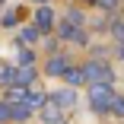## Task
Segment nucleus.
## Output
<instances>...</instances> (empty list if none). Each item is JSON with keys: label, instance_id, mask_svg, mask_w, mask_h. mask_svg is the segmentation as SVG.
I'll list each match as a JSON object with an SVG mask.
<instances>
[{"label": "nucleus", "instance_id": "nucleus-1", "mask_svg": "<svg viewBox=\"0 0 124 124\" xmlns=\"http://www.w3.org/2000/svg\"><path fill=\"white\" fill-rule=\"evenodd\" d=\"M83 77L92 80L95 86H108V83H111V67L102 64V61H89V64L83 67Z\"/></svg>", "mask_w": 124, "mask_h": 124}, {"label": "nucleus", "instance_id": "nucleus-2", "mask_svg": "<svg viewBox=\"0 0 124 124\" xmlns=\"http://www.w3.org/2000/svg\"><path fill=\"white\" fill-rule=\"evenodd\" d=\"M89 99H92V105H95L99 111H105V108H111V105H115V99H118V95H111V89H108V86H92Z\"/></svg>", "mask_w": 124, "mask_h": 124}, {"label": "nucleus", "instance_id": "nucleus-3", "mask_svg": "<svg viewBox=\"0 0 124 124\" xmlns=\"http://www.w3.org/2000/svg\"><path fill=\"white\" fill-rule=\"evenodd\" d=\"M57 35H61V38H73V41H80V45L86 41V32H83L80 26H73L70 19H67V22H61V26H57Z\"/></svg>", "mask_w": 124, "mask_h": 124}, {"label": "nucleus", "instance_id": "nucleus-4", "mask_svg": "<svg viewBox=\"0 0 124 124\" xmlns=\"http://www.w3.org/2000/svg\"><path fill=\"white\" fill-rule=\"evenodd\" d=\"M45 70H48V77H61V73H67L70 67H67V61H64V57H51Z\"/></svg>", "mask_w": 124, "mask_h": 124}, {"label": "nucleus", "instance_id": "nucleus-5", "mask_svg": "<svg viewBox=\"0 0 124 124\" xmlns=\"http://www.w3.org/2000/svg\"><path fill=\"white\" fill-rule=\"evenodd\" d=\"M51 22H54V13L48 10V7H41V10L35 13V26H38V29H51Z\"/></svg>", "mask_w": 124, "mask_h": 124}, {"label": "nucleus", "instance_id": "nucleus-6", "mask_svg": "<svg viewBox=\"0 0 124 124\" xmlns=\"http://www.w3.org/2000/svg\"><path fill=\"white\" fill-rule=\"evenodd\" d=\"M45 121H48V124H61V121H64V115H61V108H57L54 102L45 105Z\"/></svg>", "mask_w": 124, "mask_h": 124}, {"label": "nucleus", "instance_id": "nucleus-7", "mask_svg": "<svg viewBox=\"0 0 124 124\" xmlns=\"http://www.w3.org/2000/svg\"><path fill=\"white\" fill-rule=\"evenodd\" d=\"M29 105L26 102H16V105H10V118H16V121H22V118H29Z\"/></svg>", "mask_w": 124, "mask_h": 124}, {"label": "nucleus", "instance_id": "nucleus-8", "mask_svg": "<svg viewBox=\"0 0 124 124\" xmlns=\"http://www.w3.org/2000/svg\"><path fill=\"white\" fill-rule=\"evenodd\" d=\"M32 80H35V70H32V67H22V70L16 73V83H19V86H29Z\"/></svg>", "mask_w": 124, "mask_h": 124}, {"label": "nucleus", "instance_id": "nucleus-9", "mask_svg": "<svg viewBox=\"0 0 124 124\" xmlns=\"http://www.w3.org/2000/svg\"><path fill=\"white\" fill-rule=\"evenodd\" d=\"M51 102H54V105H73V92H70V89H61V92H54Z\"/></svg>", "mask_w": 124, "mask_h": 124}, {"label": "nucleus", "instance_id": "nucleus-10", "mask_svg": "<svg viewBox=\"0 0 124 124\" xmlns=\"http://www.w3.org/2000/svg\"><path fill=\"white\" fill-rule=\"evenodd\" d=\"M26 105H29V108H41V105H45V95H41V92H29V95H26Z\"/></svg>", "mask_w": 124, "mask_h": 124}, {"label": "nucleus", "instance_id": "nucleus-11", "mask_svg": "<svg viewBox=\"0 0 124 124\" xmlns=\"http://www.w3.org/2000/svg\"><path fill=\"white\" fill-rule=\"evenodd\" d=\"M0 83H3V86L16 83V70H13V67H7V70H0Z\"/></svg>", "mask_w": 124, "mask_h": 124}, {"label": "nucleus", "instance_id": "nucleus-12", "mask_svg": "<svg viewBox=\"0 0 124 124\" xmlns=\"http://www.w3.org/2000/svg\"><path fill=\"white\" fill-rule=\"evenodd\" d=\"M64 77H67V80H70L73 86H77V83H83V80H86V77H83V70H67Z\"/></svg>", "mask_w": 124, "mask_h": 124}, {"label": "nucleus", "instance_id": "nucleus-13", "mask_svg": "<svg viewBox=\"0 0 124 124\" xmlns=\"http://www.w3.org/2000/svg\"><path fill=\"white\" fill-rule=\"evenodd\" d=\"M19 64L29 67V64H32V51H19Z\"/></svg>", "mask_w": 124, "mask_h": 124}, {"label": "nucleus", "instance_id": "nucleus-14", "mask_svg": "<svg viewBox=\"0 0 124 124\" xmlns=\"http://www.w3.org/2000/svg\"><path fill=\"white\" fill-rule=\"evenodd\" d=\"M111 111H115V115H121V118H124V99H115V105H111Z\"/></svg>", "mask_w": 124, "mask_h": 124}, {"label": "nucleus", "instance_id": "nucleus-15", "mask_svg": "<svg viewBox=\"0 0 124 124\" xmlns=\"http://www.w3.org/2000/svg\"><path fill=\"white\" fill-rule=\"evenodd\" d=\"M35 38H38L35 29H26V32H22V41H35Z\"/></svg>", "mask_w": 124, "mask_h": 124}, {"label": "nucleus", "instance_id": "nucleus-16", "mask_svg": "<svg viewBox=\"0 0 124 124\" xmlns=\"http://www.w3.org/2000/svg\"><path fill=\"white\" fill-rule=\"evenodd\" d=\"M95 3H99V7H108V10H111V7L118 3V0H95Z\"/></svg>", "mask_w": 124, "mask_h": 124}, {"label": "nucleus", "instance_id": "nucleus-17", "mask_svg": "<svg viewBox=\"0 0 124 124\" xmlns=\"http://www.w3.org/2000/svg\"><path fill=\"white\" fill-rule=\"evenodd\" d=\"M3 118H10V105H0V121Z\"/></svg>", "mask_w": 124, "mask_h": 124}, {"label": "nucleus", "instance_id": "nucleus-18", "mask_svg": "<svg viewBox=\"0 0 124 124\" xmlns=\"http://www.w3.org/2000/svg\"><path fill=\"white\" fill-rule=\"evenodd\" d=\"M115 35H118V38H124V22H118V26H115Z\"/></svg>", "mask_w": 124, "mask_h": 124}, {"label": "nucleus", "instance_id": "nucleus-19", "mask_svg": "<svg viewBox=\"0 0 124 124\" xmlns=\"http://www.w3.org/2000/svg\"><path fill=\"white\" fill-rule=\"evenodd\" d=\"M118 54H121V57H124V45H121V51H118Z\"/></svg>", "mask_w": 124, "mask_h": 124}]
</instances>
